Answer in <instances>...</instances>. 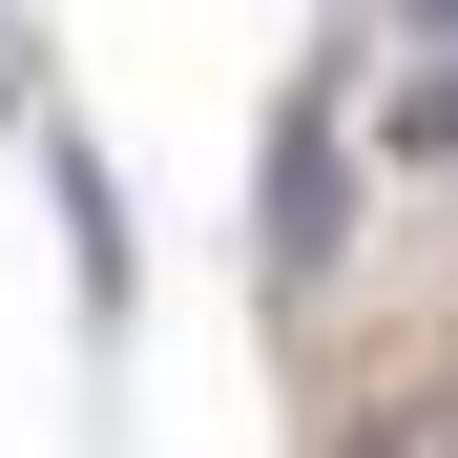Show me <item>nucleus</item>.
<instances>
[{"mask_svg":"<svg viewBox=\"0 0 458 458\" xmlns=\"http://www.w3.org/2000/svg\"><path fill=\"white\" fill-rule=\"evenodd\" d=\"M334 229H354V125H334V84H292V105H271V167H250V250H271V292H313Z\"/></svg>","mask_w":458,"mask_h":458,"instance_id":"1","label":"nucleus"},{"mask_svg":"<svg viewBox=\"0 0 458 458\" xmlns=\"http://www.w3.org/2000/svg\"><path fill=\"white\" fill-rule=\"evenodd\" d=\"M396 146H417V167H458V63H437V84L396 105Z\"/></svg>","mask_w":458,"mask_h":458,"instance_id":"2","label":"nucleus"},{"mask_svg":"<svg viewBox=\"0 0 458 458\" xmlns=\"http://www.w3.org/2000/svg\"><path fill=\"white\" fill-rule=\"evenodd\" d=\"M0 105H21V42H0Z\"/></svg>","mask_w":458,"mask_h":458,"instance_id":"3","label":"nucleus"}]
</instances>
